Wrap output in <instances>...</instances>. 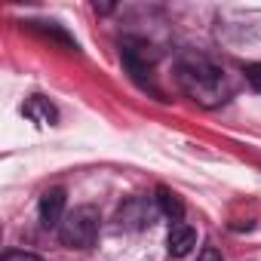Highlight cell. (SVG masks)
I'll use <instances>...</instances> for the list:
<instances>
[{"label": "cell", "mask_w": 261, "mask_h": 261, "mask_svg": "<svg viewBox=\"0 0 261 261\" xmlns=\"http://www.w3.org/2000/svg\"><path fill=\"white\" fill-rule=\"evenodd\" d=\"M175 80L185 89V95L203 108H218L230 98V83L224 68L206 56H197V53L181 56L175 65Z\"/></svg>", "instance_id": "cell-1"}, {"label": "cell", "mask_w": 261, "mask_h": 261, "mask_svg": "<svg viewBox=\"0 0 261 261\" xmlns=\"http://www.w3.org/2000/svg\"><path fill=\"white\" fill-rule=\"evenodd\" d=\"M98 230H101V215L95 206H74L62 227H59V237L65 246L71 249H89L95 240H98Z\"/></svg>", "instance_id": "cell-2"}, {"label": "cell", "mask_w": 261, "mask_h": 261, "mask_svg": "<svg viewBox=\"0 0 261 261\" xmlns=\"http://www.w3.org/2000/svg\"><path fill=\"white\" fill-rule=\"evenodd\" d=\"M160 209L154 197H129L117 209V227L120 230H145L157 221Z\"/></svg>", "instance_id": "cell-3"}, {"label": "cell", "mask_w": 261, "mask_h": 261, "mask_svg": "<svg viewBox=\"0 0 261 261\" xmlns=\"http://www.w3.org/2000/svg\"><path fill=\"white\" fill-rule=\"evenodd\" d=\"M65 203H68V194H65V188H49L43 197H40V224L46 227V230H53V227H62V221H65Z\"/></svg>", "instance_id": "cell-4"}, {"label": "cell", "mask_w": 261, "mask_h": 261, "mask_svg": "<svg viewBox=\"0 0 261 261\" xmlns=\"http://www.w3.org/2000/svg\"><path fill=\"white\" fill-rule=\"evenodd\" d=\"M194 246H197V230H194L191 224H185V221H175V224L169 227V237H166L169 255H172V258H185V255L194 252Z\"/></svg>", "instance_id": "cell-5"}, {"label": "cell", "mask_w": 261, "mask_h": 261, "mask_svg": "<svg viewBox=\"0 0 261 261\" xmlns=\"http://www.w3.org/2000/svg\"><path fill=\"white\" fill-rule=\"evenodd\" d=\"M22 114L28 117V120H34L37 126H53L56 120H59V111L49 105V98H43V95H31L25 105H22Z\"/></svg>", "instance_id": "cell-6"}, {"label": "cell", "mask_w": 261, "mask_h": 261, "mask_svg": "<svg viewBox=\"0 0 261 261\" xmlns=\"http://www.w3.org/2000/svg\"><path fill=\"white\" fill-rule=\"evenodd\" d=\"M154 200H157L160 215L172 218V224L185 218V203L178 200V194H175V191H169V188H157V197H154Z\"/></svg>", "instance_id": "cell-7"}, {"label": "cell", "mask_w": 261, "mask_h": 261, "mask_svg": "<svg viewBox=\"0 0 261 261\" xmlns=\"http://www.w3.org/2000/svg\"><path fill=\"white\" fill-rule=\"evenodd\" d=\"M246 80L252 83L255 92H261V65H249V68H246Z\"/></svg>", "instance_id": "cell-8"}, {"label": "cell", "mask_w": 261, "mask_h": 261, "mask_svg": "<svg viewBox=\"0 0 261 261\" xmlns=\"http://www.w3.org/2000/svg\"><path fill=\"white\" fill-rule=\"evenodd\" d=\"M0 261H43V258L34 255V252H7Z\"/></svg>", "instance_id": "cell-9"}, {"label": "cell", "mask_w": 261, "mask_h": 261, "mask_svg": "<svg viewBox=\"0 0 261 261\" xmlns=\"http://www.w3.org/2000/svg\"><path fill=\"white\" fill-rule=\"evenodd\" d=\"M197 261H224V255H221L215 246H206V249L200 252V258H197Z\"/></svg>", "instance_id": "cell-10"}]
</instances>
